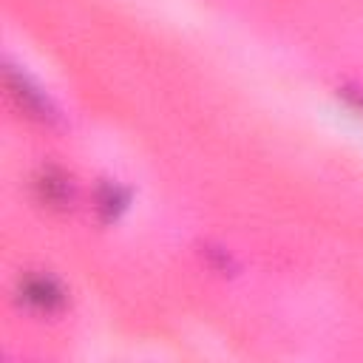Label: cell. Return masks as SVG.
<instances>
[{
  "label": "cell",
  "mask_w": 363,
  "mask_h": 363,
  "mask_svg": "<svg viewBox=\"0 0 363 363\" xmlns=\"http://www.w3.org/2000/svg\"><path fill=\"white\" fill-rule=\"evenodd\" d=\"M6 82H9L11 96L20 102V108H26L31 116H40V119H51V116H54V111H51L48 99H45L37 88H31L26 77H20L17 71H11V68H9V71H6Z\"/></svg>",
  "instance_id": "1"
},
{
  "label": "cell",
  "mask_w": 363,
  "mask_h": 363,
  "mask_svg": "<svg viewBox=\"0 0 363 363\" xmlns=\"http://www.w3.org/2000/svg\"><path fill=\"white\" fill-rule=\"evenodd\" d=\"M20 295H23V301L26 303H31V306H37V309H57L60 303H62V289L57 286V281H51V278H45V275H31V278H26L23 281V286H20Z\"/></svg>",
  "instance_id": "2"
},
{
  "label": "cell",
  "mask_w": 363,
  "mask_h": 363,
  "mask_svg": "<svg viewBox=\"0 0 363 363\" xmlns=\"http://www.w3.org/2000/svg\"><path fill=\"white\" fill-rule=\"evenodd\" d=\"M125 201H128V193L116 184H105L102 193H99V210H102L105 218H116L119 210L125 207Z\"/></svg>",
  "instance_id": "3"
},
{
  "label": "cell",
  "mask_w": 363,
  "mask_h": 363,
  "mask_svg": "<svg viewBox=\"0 0 363 363\" xmlns=\"http://www.w3.org/2000/svg\"><path fill=\"white\" fill-rule=\"evenodd\" d=\"M40 187H43V199L51 201V204H62L68 199V193H71L68 182L62 176H54V173H45V179L40 182Z\"/></svg>",
  "instance_id": "4"
},
{
  "label": "cell",
  "mask_w": 363,
  "mask_h": 363,
  "mask_svg": "<svg viewBox=\"0 0 363 363\" xmlns=\"http://www.w3.org/2000/svg\"><path fill=\"white\" fill-rule=\"evenodd\" d=\"M343 94H346V99H349L352 105H357V108L363 111V91H352V88H346Z\"/></svg>",
  "instance_id": "5"
}]
</instances>
